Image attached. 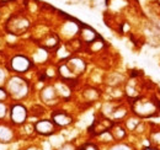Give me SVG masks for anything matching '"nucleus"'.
Here are the masks:
<instances>
[{"instance_id":"5","label":"nucleus","mask_w":160,"mask_h":150,"mask_svg":"<svg viewBox=\"0 0 160 150\" xmlns=\"http://www.w3.org/2000/svg\"><path fill=\"white\" fill-rule=\"evenodd\" d=\"M18 135L14 126L8 121H0V144H11L16 140Z\"/></svg>"},{"instance_id":"6","label":"nucleus","mask_w":160,"mask_h":150,"mask_svg":"<svg viewBox=\"0 0 160 150\" xmlns=\"http://www.w3.org/2000/svg\"><path fill=\"white\" fill-rule=\"evenodd\" d=\"M57 126L52 119H38L33 124V131L42 137H51L57 132Z\"/></svg>"},{"instance_id":"16","label":"nucleus","mask_w":160,"mask_h":150,"mask_svg":"<svg viewBox=\"0 0 160 150\" xmlns=\"http://www.w3.org/2000/svg\"><path fill=\"white\" fill-rule=\"evenodd\" d=\"M108 150H132L131 147L128 144H124V143H117L115 145H112Z\"/></svg>"},{"instance_id":"17","label":"nucleus","mask_w":160,"mask_h":150,"mask_svg":"<svg viewBox=\"0 0 160 150\" xmlns=\"http://www.w3.org/2000/svg\"><path fill=\"white\" fill-rule=\"evenodd\" d=\"M9 92L5 89V86H0V102H6L9 98Z\"/></svg>"},{"instance_id":"9","label":"nucleus","mask_w":160,"mask_h":150,"mask_svg":"<svg viewBox=\"0 0 160 150\" xmlns=\"http://www.w3.org/2000/svg\"><path fill=\"white\" fill-rule=\"evenodd\" d=\"M79 35H80V41L82 43H86V44H91L94 41H96L98 38L100 37L99 33L94 28H91V27H89L86 25H80Z\"/></svg>"},{"instance_id":"11","label":"nucleus","mask_w":160,"mask_h":150,"mask_svg":"<svg viewBox=\"0 0 160 150\" xmlns=\"http://www.w3.org/2000/svg\"><path fill=\"white\" fill-rule=\"evenodd\" d=\"M65 64L68 65V68L70 69V72L75 75V76L82 74L85 72V69H86V63L82 59H80V58H72Z\"/></svg>"},{"instance_id":"24","label":"nucleus","mask_w":160,"mask_h":150,"mask_svg":"<svg viewBox=\"0 0 160 150\" xmlns=\"http://www.w3.org/2000/svg\"><path fill=\"white\" fill-rule=\"evenodd\" d=\"M78 150H84V148H82V147H81V148H79V149Z\"/></svg>"},{"instance_id":"4","label":"nucleus","mask_w":160,"mask_h":150,"mask_svg":"<svg viewBox=\"0 0 160 150\" xmlns=\"http://www.w3.org/2000/svg\"><path fill=\"white\" fill-rule=\"evenodd\" d=\"M32 67V62L30 58L23 54H16L11 57L9 60V70H11L15 74H23L27 73Z\"/></svg>"},{"instance_id":"10","label":"nucleus","mask_w":160,"mask_h":150,"mask_svg":"<svg viewBox=\"0 0 160 150\" xmlns=\"http://www.w3.org/2000/svg\"><path fill=\"white\" fill-rule=\"evenodd\" d=\"M112 126H113V122L111 121V119H108V118H101V119H96L94 123H92V126H91V131H92V134L94 135H100L102 133H105V132L110 131L111 128H112Z\"/></svg>"},{"instance_id":"23","label":"nucleus","mask_w":160,"mask_h":150,"mask_svg":"<svg viewBox=\"0 0 160 150\" xmlns=\"http://www.w3.org/2000/svg\"><path fill=\"white\" fill-rule=\"evenodd\" d=\"M143 150H158V149H155V148H152V147H147V148H144Z\"/></svg>"},{"instance_id":"12","label":"nucleus","mask_w":160,"mask_h":150,"mask_svg":"<svg viewBox=\"0 0 160 150\" xmlns=\"http://www.w3.org/2000/svg\"><path fill=\"white\" fill-rule=\"evenodd\" d=\"M58 97V92L54 86H47L41 91V98L46 103H53Z\"/></svg>"},{"instance_id":"19","label":"nucleus","mask_w":160,"mask_h":150,"mask_svg":"<svg viewBox=\"0 0 160 150\" xmlns=\"http://www.w3.org/2000/svg\"><path fill=\"white\" fill-rule=\"evenodd\" d=\"M82 148H84V150H100L99 147L96 144H94V143H85L82 145Z\"/></svg>"},{"instance_id":"15","label":"nucleus","mask_w":160,"mask_h":150,"mask_svg":"<svg viewBox=\"0 0 160 150\" xmlns=\"http://www.w3.org/2000/svg\"><path fill=\"white\" fill-rule=\"evenodd\" d=\"M9 117V106L6 102H0V121H5Z\"/></svg>"},{"instance_id":"7","label":"nucleus","mask_w":160,"mask_h":150,"mask_svg":"<svg viewBox=\"0 0 160 150\" xmlns=\"http://www.w3.org/2000/svg\"><path fill=\"white\" fill-rule=\"evenodd\" d=\"M133 110H134V113H137L140 117H149L157 111V106L153 105L150 101H144V100L140 101V100H138V101L134 102Z\"/></svg>"},{"instance_id":"3","label":"nucleus","mask_w":160,"mask_h":150,"mask_svg":"<svg viewBox=\"0 0 160 150\" xmlns=\"http://www.w3.org/2000/svg\"><path fill=\"white\" fill-rule=\"evenodd\" d=\"M28 27H30V21L21 15L12 16L11 19L6 21V25H5V30L9 33L15 35V36L25 33L28 30Z\"/></svg>"},{"instance_id":"8","label":"nucleus","mask_w":160,"mask_h":150,"mask_svg":"<svg viewBox=\"0 0 160 150\" xmlns=\"http://www.w3.org/2000/svg\"><path fill=\"white\" fill-rule=\"evenodd\" d=\"M52 121L57 127L64 128V127H68L73 123V117L65 111L56 110L54 112H52Z\"/></svg>"},{"instance_id":"18","label":"nucleus","mask_w":160,"mask_h":150,"mask_svg":"<svg viewBox=\"0 0 160 150\" xmlns=\"http://www.w3.org/2000/svg\"><path fill=\"white\" fill-rule=\"evenodd\" d=\"M57 150H78V149L75 148V145L73 143H64Z\"/></svg>"},{"instance_id":"20","label":"nucleus","mask_w":160,"mask_h":150,"mask_svg":"<svg viewBox=\"0 0 160 150\" xmlns=\"http://www.w3.org/2000/svg\"><path fill=\"white\" fill-rule=\"evenodd\" d=\"M4 82H5V72H4V69L0 68V86Z\"/></svg>"},{"instance_id":"14","label":"nucleus","mask_w":160,"mask_h":150,"mask_svg":"<svg viewBox=\"0 0 160 150\" xmlns=\"http://www.w3.org/2000/svg\"><path fill=\"white\" fill-rule=\"evenodd\" d=\"M57 44H58V37L54 36V35H51L48 38H46L44 42H43V46L46 48H54V47H57Z\"/></svg>"},{"instance_id":"13","label":"nucleus","mask_w":160,"mask_h":150,"mask_svg":"<svg viewBox=\"0 0 160 150\" xmlns=\"http://www.w3.org/2000/svg\"><path fill=\"white\" fill-rule=\"evenodd\" d=\"M110 132H111V134H112V137H113V140H116V142L123 140L124 137H126V134H127L126 128L122 127L121 124H113L112 128L110 129Z\"/></svg>"},{"instance_id":"2","label":"nucleus","mask_w":160,"mask_h":150,"mask_svg":"<svg viewBox=\"0 0 160 150\" xmlns=\"http://www.w3.org/2000/svg\"><path fill=\"white\" fill-rule=\"evenodd\" d=\"M28 110L27 107L19 101L12 102L9 106V122L14 127H21L27 122Z\"/></svg>"},{"instance_id":"21","label":"nucleus","mask_w":160,"mask_h":150,"mask_svg":"<svg viewBox=\"0 0 160 150\" xmlns=\"http://www.w3.org/2000/svg\"><path fill=\"white\" fill-rule=\"evenodd\" d=\"M153 139L157 144H160V132H157L154 135H153Z\"/></svg>"},{"instance_id":"1","label":"nucleus","mask_w":160,"mask_h":150,"mask_svg":"<svg viewBox=\"0 0 160 150\" xmlns=\"http://www.w3.org/2000/svg\"><path fill=\"white\" fill-rule=\"evenodd\" d=\"M5 89L8 90L10 97H12L16 101H20L30 92V84L23 78L15 75L10 78L8 81H5Z\"/></svg>"},{"instance_id":"22","label":"nucleus","mask_w":160,"mask_h":150,"mask_svg":"<svg viewBox=\"0 0 160 150\" xmlns=\"http://www.w3.org/2000/svg\"><path fill=\"white\" fill-rule=\"evenodd\" d=\"M23 150H41L38 147H36V145H30V147H27V148H25Z\"/></svg>"}]
</instances>
